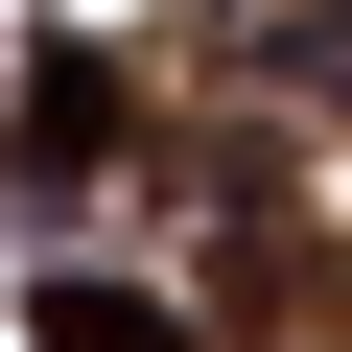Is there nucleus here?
<instances>
[{
	"label": "nucleus",
	"instance_id": "obj_1",
	"mask_svg": "<svg viewBox=\"0 0 352 352\" xmlns=\"http://www.w3.org/2000/svg\"><path fill=\"white\" fill-rule=\"evenodd\" d=\"M118 141H141V94H118L94 47H24V94H0V164H24V188H94Z\"/></svg>",
	"mask_w": 352,
	"mask_h": 352
},
{
	"label": "nucleus",
	"instance_id": "obj_2",
	"mask_svg": "<svg viewBox=\"0 0 352 352\" xmlns=\"http://www.w3.org/2000/svg\"><path fill=\"white\" fill-rule=\"evenodd\" d=\"M24 352H188V329H164L141 282H47V305H24Z\"/></svg>",
	"mask_w": 352,
	"mask_h": 352
}]
</instances>
